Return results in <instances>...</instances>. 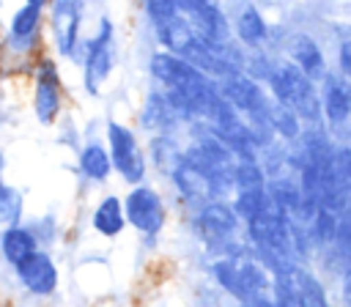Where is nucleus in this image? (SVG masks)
I'll use <instances>...</instances> for the list:
<instances>
[{
  "mask_svg": "<svg viewBox=\"0 0 351 307\" xmlns=\"http://www.w3.org/2000/svg\"><path fill=\"white\" fill-rule=\"evenodd\" d=\"M214 277L228 293H233L244 304H271L274 302V282H269L266 269L255 260H241V258L219 260V263H214Z\"/></svg>",
  "mask_w": 351,
  "mask_h": 307,
  "instance_id": "nucleus-1",
  "label": "nucleus"
},
{
  "mask_svg": "<svg viewBox=\"0 0 351 307\" xmlns=\"http://www.w3.org/2000/svg\"><path fill=\"white\" fill-rule=\"evenodd\" d=\"M269 85L274 90V96L293 107L299 112V118L304 121H318V112L324 110V104L318 101V93L313 88V79L296 66V63H282L269 74Z\"/></svg>",
  "mask_w": 351,
  "mask_h": 307,
  "instance_id": "nucleus-2",
  "label": "nucleus"
},
{
  "mask_svg": "<svg viewBox=\"0 0 351 307\" xmlns=\"http://www.w3.org/2000/svg\"><path fill=\"white\" fill-rule=\"evenodd\" d=\"M115 69V27L107 16L99 19L96 36L88 41V52L82 58V88L90 96L101 93V85L110 79Z\"/></svg>",
  "mask_w": 351,
  "mask_h": 307,
  "instance_id": "nucleus-3",
  "label": "nucleus"
},
{
  "mask_svg": "<svg viewBox=\"0 0 351 307\" xmlns=\"http://www.w3.org/2000/svg\"><path fill=\"white\" fill-rule=\"evenodd\" d=\"M107 148L115 164V173H121V178L126 184H143L145 178V156L140 148L137 134L118 121H107Z\"/></svg>",
  "mask_w": 351,
  "mask_h": 307,
  "instance_id": "nucleus-4",
  "label": "nucleus"
},
{
  "mask_svg": "<svg viewBox=\"0 0 351 307\" xmlns=\"http://www.w3.org/2000/svg\"><path fill=\"white\" fill-rule=\"evenodd\" d=\"M123 211H126V222L145 236H156L165 225V203L154 186L132 184V189L123 197Z\"/></svg>",
  "mask_w": 351,
  "mask_h": 307,
  "instance_id": "nucleus-5",
  "label": "nucleus"
},
{
  "mask_svg": "<svg viewBox=\"0 0 351 307\" xmlns=\"http://www.w3.org/2000/svg\"><path fill=\"white\" fill-rule=\"evenodd\" d=\"M274 302L277 304H310V307L318 304L321 307V304H326V296L313 274H307L304 269L291 263L288 269L274 274Z\"/></svg>",
  "mask_w": 351,
  "mask_h": 307,
  "instance_id": "nucleus-6",
  "label": "nucleus"
},
{
  "mask_svg": "<svg viewBox=\"0 0 351 307\" xmlns=\"http://www.w3.org/2000/svg\"><path fill=\"white\" fill-rule=\"evenodd\" d=\"M60 104H63L60 71H58L55 60L44 58V60L38 63L36 88H33V112H36V121L44 123V126L55 123V118L60 115Z\"/></svg>",
  "mask_w": 351,
  "mask_h": 307,
  "instance_id": "nucleus-7",
  "label": "nucleus"
},
{
  "mask_svg": "<svg viewBox=\"0 0 351 307\" xmlns=\"http://www.w3.org/2000/svg\"><path fill=\"white\" fill-rule=\"evenodd\" d=\"M14 274L30 296H52L58 288V266L44 249H36L27 258H22L14 266Z\"/></svg>",
  "mask_w": 351,
  "mask_h": 307,
  "instance_id": "nucleus-8",
  "label": "nucleus"
},
{
  "mask_svg": "<svg viewBox=\"0 0 351 307\" xmlns=\"http://www.w3.org/2000/svg\"><path fill=\"white\" fill-rule=\"evenodd\" d=\"M219 90H222V96H225L239 112H247V115H252V118H266V121H269V115H266L269 101H266L261 85H258L255 79H250L247 74H241V71L225 74Z\"/></svg>",
  "mask_w": 351,
  "mask_h": 307,
  "instance_id": "nucleus-9",
  "label": "nucleus"
},
{
  "mask_svg": "<svg viewBox=\"0 0 351 307\" xmlns=\"http://www.w3.org/2000/svg\"><path fill=\"white\" fill-rule=\"evenodd\" d=\"M49 25H52V36H55V49L66 58H74L77 47H80V3L77 0H52Z\"/></svg>",
  "mask_w": 351,
  "mask_h": 307,
  "instance_id": "nucleus-10",
  "label": "nucleus"
},
{
  "mask_svg": "<svg viewBox=\"0 0 351 307\" xmlns=\"http://www.w3.org/2000/svg\"><path fill=\"white\" fill-rule=\"evenodd\" d=\"M41 22H44V8L41 5H33V3L19 5L14 11V16H11V25H8V41H11V47L16 52H27L38 41Z\"/></svg>",
  "mask_w": 351,
  "mask_h": 307,
  "instance_id": "nucleus-11",
  "label": "nucleus"
},
{
  "mask_svg": "<svg viewBox=\"0 0 351 307\" xmlns=\"http://www.w3.org/2000/svg\"><path fill=\"white\" fill-rule=\"evenodd\" d=\"M236 222H239L236 208H230L228 203H219V200L206 203L197 214V230L206 241H225L228 236H233Z\"/></svg>",
  "mask_w": 351,
  "mask_h": 307,
  "instance_id": "nucleus-12",
  "label": "nucleus"
},
{
  "mask_svg": "<svg viewBox=\"0 0 351 307\" xmlns=\"http://www.w3.org/2000/svg\"><path fill=\"white\" fill-rule=\"evenodd\" d=\"M321 104H324V115H326L329 126H340L351 112V77L326 74Z\"/></svg>",
  "mask_w": 351,
  "mask_h": 307,
  "instance_id": "nucleus-13",
  "label": "nucleus"
},
{
  "mask_svg": "<svg viewBox=\"0 0 351 307\" xmlns=\"http://www.w3.org/2000/svg\"><path fill=\"white\" fill-rule=\"evenodd\" d=\"M77 167H80V175L85 181H93V184H101L112 175L115 164H112V156H110V148L99 140H88L82 148H80V156H77Z\"/></svg>",
  "mask_w": 351,
  "mask_h": 307,
  "instance_id": "nucleus-14",
  "label": "nucleus"
},
{
  "mask_svg": "<svg viewBox=\"0 0 351 307\" xmlns=\"http://www.w3.org/2000/svg\"><path fill=\"white\" fill-rule=\"evenodd\" d=\"M36 249H38V236L30 228H25L22 222L0 230V258L8 266H16L22 258H27Z\"/></svg>",
  "mask_w": 351,
  "mask_h": 307,
  "instance_id": "nucleus-15",
  "label": "nucleus"
},
{
  "mask_svg": "<svg viewBox=\"0 0 351 307\" xmlns=\"http://www.w3.org/2000/svg\"><path fill=\"white\" fill-rule=\"evenodd\" d=\"M90 222H93V228H96L101 236H107V238L118 236V233L123 230V225H126L123 200H121V197H115V195L101 197V200H99V206L93 208Z\"/></svg>",
  "mask_w": 351,
  "mask_h": 307,
  "instance_id": "nucleus-16",
  "label": "nucleus"
},
{
  "mask_svg": "<svg viewBox=\"0 0 351 307\" xmlns=\"http://www.w3.org/2000/svg\"><path fill=\"white\" fill-rule=\"evenodd\" d=\"M291 58H293V63H296L310 79H315V77L324 71V55H321L318 44H315L310 36H304V33H299V36L291 38Z\"/></svg>",
  "mask_w": 351,
  "mask_h": 307,
  "instance_id": "nucleus-17",
  "label": "nucleus"
},
{
  "mask_svg": "<svg viewBox=\"0 0 351 307\" xmlns=\"http://www.w3.org/2000/svg\"><path fill=\"white\" fill-rule=\"evenodd\" d=\"M173 118H178V112H176V107H173V101H170L167 96H151V99L145 101L143 126H148L151 132H154V129H156V132H165Z\"/></svg>",
  "mask_w": 351,
  "mask_h": 307,
  "instance_id": "nucleus-18",
  "label": "nucleus"
},
{
  "mask_svg": "<svg viewBox=\"0 0 351 307\" xmlns=\"http://www.w3.org/2000/svg\"><path fill=\"white\" fill-rule=\"evenodd\" d=\"M269 203H271V192H266L263 186H255V189H239V197H236L233 208H236V214H239L244 222H250V219L258 217Z\"/></svg>",
  "mask_w": 351,
  "mask_h": 307,
  "instance_id": "nucleus-19",
  "label": "nucleus"
},
{
  "mask_svg": "<svg viewBox=\"0 0 351 307\" xmlns=\"http://www.w3.org/2000/svg\"><path fill=\"white\" fill-rule=\"evenodd\" d=\"M266 115H269V123H271V129H274V132H280L282 137L293 140V137L299 134V112H296L293 107L282 104L280 99H277L274 104H269Z\"/></svg>",
  "mask_w": 351,
  "mask_h": 307,
  "instance_id": "nucleus-20",
  "label": "nucleus"
},
{
  "mask_svg": "<svg viewBox=\"0 0 351 307\" xmlns=\"http://www.w3.org/2000/svg\"><path fill=\"white\" fill-rule=\"evenodd\" d=\"M22 211H25L22 192L0 181V228H8V225L22 222Z\"/></svg>",
  "mask_w": 351,
  "mask_h": 307,
  "instance_id": "nucleus-21",
  "label": "nucleus"
},
{
  "mask_svg": "<svg viewBox=\"0 0 351 307\" xmlns=\"http://www.w3.org/2000/svg\"><path fill=\"white\" fill-rule=\"evenodd\" d=\"M236 33H239V38L244 44L255 47V44H261L266 38V22L255 8H244L239 14V19H236Z\"/></svg>",
  "mask_w": 351,
  "mask_h": 307,
  "instance_id": "nucleus-22",
  "label": "nucleus"
},
{
  "mask_svg": "<svg viewBox=\"0 0 351 307\" xmlns=\"http://www.w3.org/2000/svg\"><path fill=\"white\" fill-rule=\"evenodd\" d=\"M233 184H236L239 189H255V186H263V170L258 167L255 159H241V162L236 164Z\"/></svg>",
  "mask_w": 351,
  "mask_h": 307,
  "instance_id": "nucleus-23",
  "label": "nucleus"
},
{
  "mask_svg": "<svg viewBox=\"0 0 351 307\" xmlns=\"http://www.w3.org/2000/svg\"><path fill=\"white\" fill-rule=\"evenodd\" d=\"M335 247L346 258H351V206H346L337 214V228H335Z\"/></svg>",
  "mask_w": 351,
  "mask_h": 307,
  "instance_id": "nucleus-24",
  "label": "nucleus"
},
{
  "mask_svg": "<svg viewBox=\"0 0 351 307\" xmlns=\"http://www.w3.org/2000/svg\"><path fill=\"white\" fill-rule=\"evenodd\" d=\"M340 71H343L346 77H351V41H346V44L340 47Z\"/></svg>",
  "mask_w": 351,
  "mask_h": 307,
  "instance_id": "nucleus-25",
  "label": "nucleus"
},
{
  "mask_svg": "<svg viewBox=\"0 0 351 307\" xmlns=\"http://www.w3.org/2000/svg\"><path fill=\"white\" fill-rule=\"evenodd\" d=\"M184 14H189V11H197V8H203V5H208V3H214V0H173Z\"/></svg>",
  "mask_w": 351,
  "mask_h": 307,
  "instance_id": "nucleus-26",
  "label": "nucleus"
},
{
  "mask_svg": "<svg viewBox=\"0 0 351 307\" xmlns=\"http://www.w3.org/2000/svg\"><path fill=\"white\" fill-rule=\"evenodd\" d=\"M343 299L351 304V269L343 274Z\"/></svg>",
  "mask_w": 351,
  "mask_h": 307,
  "instance_id": "nucleus-27",
  "label": "nucleus"
},
{
  "mask_svg": "<svg viewBox=\"0 0 351 307\" xmlns=\"http://www.w3.org/2000/svg\"><path fill=\"white\" fill-rule=\"evenodd\" d=\"M25 3H33V5H41V8H47L52 0H25Z\"/></svg>",
  "mask_w": 351,
  "mask_h": 307,
  "instance_id": "nucleus-28",
  "label": "nucleus"
}]
</instances>
